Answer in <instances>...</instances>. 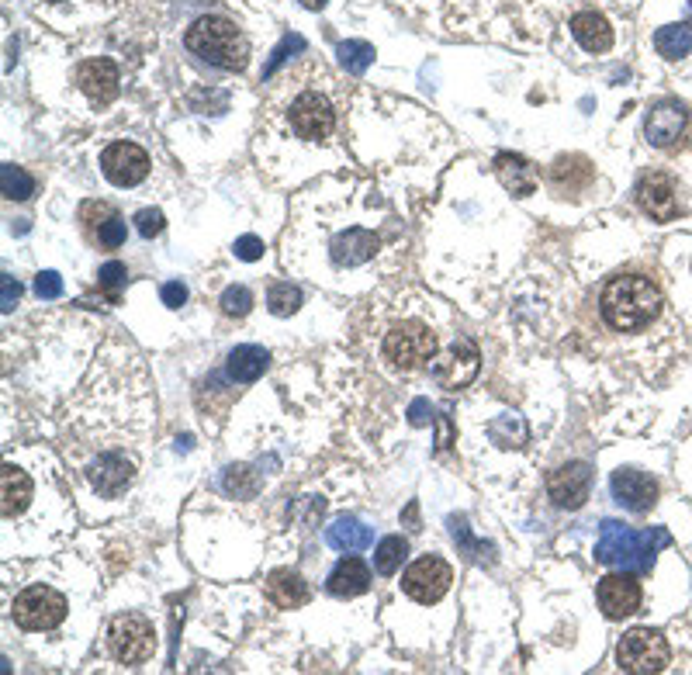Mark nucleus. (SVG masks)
<instances>
[{"mask_svg": "<svg viewBox=\"0 0 692 675\" xmlns=\"http://www.w3.org/2000/svg\"><path fill=\"white\" fill-rule=\"evenodd\" d=\"M599 312L616 333H637L661 312V288L644 274H620L603 288Z\"/></svg>", "mask_w": 692, "mask_h": 675, "instance_id": "1", "label": "nucleus"}, {"mask_svg": "<svg viewBox=\"0 0 692 675\" xmlns=\"http://www.w3.org/2000/svg\"><path fill=\"white\" fill-rule=\"evenodd\" d=\"M184 45L198 59L229 73H239L250 59V45H246L243 32L229 18H218V14H205V18L194 21L184 32Z\"/></svg>", "mask_w": 692, "mask_h": 675, "instance_id": "2", "label": "nucleus"}, {"mask_svg": "<svg viewBox=\"0 0 692 675\" xmlns=\"http://www.w3.org/2000/svg\"><path fill=\"white\" fill-rule=\"evenodd\" d=\"M668 544L665 530H651V534H637V530L623 527L616 520H606L596 540V561L599 565H634L637 572H651L658 547Z\"/></svg>", "mask_w": 692, "mask_h": 675, "instance_id": "3", "label": "nucleus"}, {"mask_svg": "<svg viewBox=\"0 0 692 675\" xmlns=\"http://www.w3.org/2000/svg\"><path fill=\"white\" fill-rule=\"evenodd\" d=\"M668 658H672V648H668L665 634L651 627H634L620 637L616 644V665L630 675H654L668 669Z\"/></svg>", "mask_w": 692, "mask_h": 675, "instance_id": "4", "label": "nucleus"}, {"mask_svg": "<svg viewBox=\"0 0 692 675\" xmlns=\"http://www.w3.org/2000/svg\"><path fill=\"white\" fill-rule=\"evenodd\" d=\"M385 357L398 371H419L436 357V333L416 319L402 322L385 336Z\"/></svg>", "mask_w": 692, "mask_h": 675, "instance_id": "5", "label": "nucleus"}, {"mask_svg": "<svg viewBox=\"0 0 692 675\" xmlns=\"http://www.w3.org/2000/svg\"><path fill=\"white\" fill-rule=\"evenodd\" d=\"M14 624L21 630H52L66 620V596L52 585H28L11 606Z\"/></svg>", "mask_w": 692, "mask_h": 675, "instance_id": "6", "label": "nucleus"}, {"mask_svg": "<svg viewBox=\"0 0 692 675\" xmlns=\"http://www.w3.org/2000/svg\"><path fill=\"white\" fill-rule=\"evenodd\" d=\"M108 644H111V655H115L122 665H139L153 655L156 630L146 617H142V613H122V617L111 620Z\"/></svg>", "mask_w": 692, "mask_h": 675, "instance_id": "7", "label": "nucleus"}, {"mask_svg": "<svg viewBox=\"0 0 692 675\" xmlns=\"http://www.w3.org/2000/svg\"><path fill=\"white\" fill-rule=\"evenodd\" d=\"M450 582H454V568H450L443 558H436V554H426V558L412 561L402 575L405 596L416 599V603H426V606L440 603V599L447 596Z\"/></svg>", "mask_w": 692, "mask_h": 675, "instance_id": "8", "label": "nucleus"}, {"mask_svg": "<svg viewBox=\"0 0 692 675\" xmlns=\"http://www.w3.org/2000/svg\"><path fill=\"white\" fill-rule=\"evenodd\" d=\"M291 129H295L298 139H305V142L329 139V135H333V129H336L333 104H329L322 94H315V90H305V94H298L295 104H291Z\"/></svg>", "mask_w": 692, "mask_h": 675, "instance_id": "9", "label": "nucleus"}, {"mask_svg": "<svg viewBox=\"0 0 692 675\" xmlns=\"http://www.w3.org/2000/svg\"><path fill=\"white\" fill-rule=\"evenodd\" d=\"M478 347L468 340V336H457L454 347L447 350L440 360H433V381L440 388H447V392H457V388H464L468 381H475L478 374Z\"/></svg>", "mask_w": 692, "mask_h": 675, "instance_id": "10", "label": "nucleus"}, {"mask_svg": "<svg viewBox=\"0 0 692 675\" xmlns=\"http://www.w3.org/2000/svg\"><path fill=\"white\" fill-rule=\"evenodd\" d=\"M101 170L111 184L135 187L149 174V156H146V149L135 146V142H111L101 153Z\"/></svg>", "mask_w": 692, "mask_h": 675, "instance_id": "11", "label": "nucleus"}, {"mask_svg": "<svg viewBox=\"0 0 692 675\" xmlns=\"http://www.w3.org/2000/svg\"><path fill=\"white\" fill-rule=\"evenodd\" d=\"M596 599H599V610H603L609 620H623V617H630V613L641 610L644 592H641L637 575L613 572V575H606V579L599 582Z\"/></svg>", "mask_w": 692, "mask_h": 675, "instance_id": "12", "label": "nucleus"}, {"mask_svg": "<svg viewBox=\"0 0 692 675\" xmlns=\"http://www.w3.org/2000/svg\"><path fill=\"white\" fill-rule=\"evenodd\" d=\"M637 205L644 215H651L654 222H672L679 215V191H675V180L661 170H651L637 180Z\"/></svg>", "mask_w": 692, "mask_h": 675, "instance_id": "13", "label": "nucleus"}, {"mask_svg": "<svg viewBox=\"0 0 692 675\" xmlns=\"http://www.w3.org/2000/svg\"><path fill=\"white\" fill-rule=\"evenodd\" d=\"M689 129V108L675 97H665L648 111V122H644V135H648L651 146L658 149H672L675 142L686 135Z\"/></svg>", "mask_w": 692, "mask_h": 675, "instance_id": "14", "label": "nucleus"}, {"mask_svg": "<svg viewBox=\"0 0 692 675\" xmlns=\"http://www.w3.org/2000/svg\"><path fill=\"white\" fill-rule=\"evenodd\" d=\"M589 489H592V468L585 461L561 464V468L551 471V478H547V495H551L554 506H561V509L585 506Z\"/></svg>", "mask_w": 692, "mask_h": 675, "instance_id": "15", "label": "nucleus"}, {"mask_svg": "<svg viewBox=\"0 0 692 675\" xmlns=\"http://www.w3.org/2000/svg\"><path fill=\"white\" fill-rule=\"evenodd\" d=\"M613 499L620 502L630 513H648V509L658 502V482L648 475V471L637 468H620L613 471Z\"/></svg>", "mask_w": 692, "mask_h": 675, "instance_id": "16", "label": "nucleus"}, {"mask_svg": "<svg viewBox=\"0 0 692 675\" xmlns=\"http://www.w3.org/2000/svg\"><path fill=\"white\" fill-rule=\"evenodd\" d=\"M77 84L87 94L90 104H108L118 97V84H122V73L111 59H87L77 70Z\"/></svg>", "mask_w": 692, "mask_h": 675, "instance_id": "17", "label": "nucleus"}, {"mask_svg": "<svg viewBox=\"0 0 692 675\" xmlns=\"http://www.w3.org/2000/svg\"><path fill=\"white\" fill-rule=\"evenodd\" d=\"M87 478L97 492L108 495V499H115V495H122L125 485L132 482V464L125 461L122 454H101L94 464H90Z\"/></svg>", "mask_w": 692, "mask_h": 675, "instance_id": "18", "label": "nucleus"}, {"mask_svg": "<svg viewBox=\"0 0 692 675\" xmlns=\"http://www.w3.org/2000/svg\"><path fill=\"white\" fill-rule=\"evenodd\" d=\"M0 509H4V520H14V516L25 513L28 499H32V478L25 475L21 468L14 464H4L0 471Z\"/></svg>", "mask_w": 692, "mask_h": 675, "instance_id": "19", "label": "nucleus"}, {"mask_svg": "<svg viewBox=\"0 0 692 675\" xmlns=\"http://www.w3.org/2000/svg\"><path fill=\"white\" fill-rule=\"evenodd\" d=\"M571 35L585 52H606L613 45V28L599 11H578L571 18Z\"/></svg>", "mask_w": 692, "mask_h": 675, "instance_id": "20", "label": "nucleus"}, {"mask_svg": "<svg viewBox=\"0 0 692 675\" xmlns=\"http://www.w3.org/2000/svg\"><path fill=\"white\" fill-rule=\"evenodd\" d=\"M367 585H371V568L360 558H343L340 565L329 572L326 589L340 599H353V596H360V592H367Z\"/></svg>", "mask_w": 692, "mask_h": 675, "instance_id": "21", "label": "nucleus"}, {"mask_svg": "<svg viewBox=\"0 0 692 675\" xmlns=\"http://www.w3.org/2000/svg\"><path fill=\"white\" fill-rule=\"evenodd\" d=\"M374 250H378V239H374V232L346 229L343 236L333 243V260L340 267H357V264H364V260H371Z\"/></svg>", "mask_w": 692, "mask_h": 675, "instance_id": "22", "label": "nucleus"}, {"mask_svg": "<svg viewBox=\"0 0 692 675\" xmlns=\"http://www.w3.org/2000/svg\"><path fill=\"white\" fill-rule=\"evenodd\" d=\"M267 599L281 610H298L308 603V582L298 572H274L267 579Z\"/></svg>", "mask_w": 692, "mask_h": 675, "instance_id": "23", "label": "nucleus"}, {"mask_svg": "<svg viewBox=\"0 0 692 675\" xmlns=\"http://www.w3.org/2000/svg\"><path fill=\"white\" fill-rule=\"evenodd\" d=\"M267 367H270V354L263 347H253V343L236 347L229 354V360H225V371H229V378L239 381V385H250V381H257Z\"/></svg>", "mask_w": 692, "mask_h": 675, "instance_id": "24", "label": "nucleus"}, {"mask_svg": "<svg viewBox=\"0 0 692 675\" xmlns=\"http://www.w3.org/2000/svg\"><path fill=\"white\" fill-rule=\"evenodd\" d=\"M495 170H499L502 184H506L513 194H519V198H526V194L537 191V180H533V167L523 160V156H516V153H499V156H495Z\"/></svg>", "mask_w": 692, "mask_h": 675, "instance_id": "25", "label": "nucleus"}, {"mask_svg": "<svg viewBox=\"0 0 692 675\" xmlns=\"http://www.w3.org/2000/svg\"><path fill=\"white\" fill-rule=\"evenodd\" d=\"M371 527H364V523L357 520V516H340V520L329 527V544L336 547V551H364V547H371Z\"/></svg>", "mask_w": 692, "mask_h": 675, "instance_id": "26", "label": "nucleus"}, {"mask_svg": "<svg viewBox=\"0 0 692 675\" xmlns=\"http://www.w3.org/2000/svg\"><path fill=\"white\" fill-rule=\"evenodd\" d=\"M654 49L665 59H682L692 52V25L689 21H679V25H665L654 35Z\"/></svg>", "mask_w": 692, "mask_h": 675, "instance_id": "27", "label": "nucleus"}, {"mask_svg": "<svg viewBox=\"0 0 692 675\" xmlns=\"http://www.w3.org/2000/svg\"><path fill=\"white\" fill-rule=\"evenodd\" d=\"M336 56H340V63H343L346 73L360 77V73H367V66L374 63V45L371 42H360V39H350V42L336 45Z\"/></svg>", "mask_w": 692, "mask_h": 675, "instance_id": "28", "label": "nucleus"}, {"mask_svg": "<svg viewBox=\"0 0 692 675\" xmlns=\"http://www.w3.org/2000/svg\"><path fill=\"white\" fill-rule=\"evenodd\" d=\"M405 554H409V540L391 534L378 544V551H374V568H378L381 575H395L398 568H402Z\"/></svg>", "mask_w": 692, "mask_h": 675, "instance_id": "29", "label": "nucleus"}, {"mask_svg": "<svg viewBox=\"0 0 692 675\" xmlns=\"http://www.w3.org/2000/svg\"><path fill=\"white\" fill-rule=\"evenodd\" d=\"M0 191L11 201H28L35 194V180L21 167H14V163H4V167H0Z\"/></svg>", "mask_w": 692, "mask_h": 675, "instance_id": "30", "label": "nucleus"}, {"mask_svg": "<svg viewBox=\"0 0 692 675\" xmlns=\"http://www.w3.org/2000/svg\"><path fill=\"white\" fill-rule=\"evenodd\" d=\"M267 305L274 315H291L298 312V305H302V291L295 288V284H274V288L267 291Z\"/></svg>", "mask_w": 692, "mask_h": 675, "instance_id": "31", "label": "nucleus"}, {"mask_svg": "<svg viewBox=\"0 0 692 675\" xmlns=\"http://www.w3.org/2000/svg\"><path fill=\"white\" fill-rule=\"evenodd\" d=\"M218 305H222L225 315H246L253 309V295H250V288H243V284H232V288H225V295Z\"/></svg>", "mask_w": 692, "mask_h": 675, "instance_id": "32", "label": "nucleus"}, {"mask_svg": "<svg viewBox=\"0 0 692 675\" xmlns=\"http://www.w3.org/2000/svg\"><path fill=\"white\" fill-rule=\"evenodd\" d=\"M125 277H129V270H125V264H118V260H108V264L97 270V284L108 291L111 302H118V288L125 284Z\"/></svg>", "mask_w": 692, "mask_h": 675, "instance_id": "33", "label": "nucleus"}, {"mask_svg": "<svg viewBox=\"0 0 692 675\" xmlns=\"http://www.w3.org/2000/svg\"><path fill=\"white\" fill-rule=\"evenodd\" d=\"M97 239H101L108 250H115V246L125 243V222L118 219V215H111V219H104L101 225H97Z\"/></svg>", "mask_w": 692, "mask_h": 675, "instance_id": "34", "label": "nucleus"}, {"mask_svg": "<svg viewBox=\"0 0 692 675\" xmlns=\"http://www.w3.org/2000/svg\"><path fill=\"white\" fill-rule=\"evenodd\" d=\"M163 225H167V222H163V212H160V208H142V212L135 215V229H139L146 239L160 236Z\"/></svg>", "mask_w": 692, "mask_h": 675, "instance_id": "35", "label": "nucleus"}, {"mask_svg": "<svg viewBox=\"0 0 692 675\" xmlns=\"http://www.w3.org/2000/svg\"><path fill=\"white\" fill-rule=\"evenodd\" d=\"M298 49H305V39H302V35H288V39H284V42L274 49V56H270V63L263 66V77H270V73H274L277 66H281L284 59H288V52H298Z\"/></svg>", "mask_w": 692, "mask_h": 675, "instance_id": "36", "label": "nucleus"}, {"mask_svg": "<svg viewBox=\"0 0 692 675\" xmlns=\"http://www.w3.org/2000/svg\"><path fill=\"white\" fill-rule=\"evenodd\" d=\"M225 489L229 492H253L257 489V478L250 468H229L225 471Z\"/></svg>", "mask_w": 692, "mask_h": 675, "instance_id": "37", "label": "nucleus"}, {"mask_svg": "<svg viewBox=\"0 0 692 675\" xmlns=\"http://www.w3.org/2000/svg\"><path fill=\"white\" fill-rule=\"evenodd\" d=\"M35 291H39V298H59L63 295V277H59L56 270H42V274L35 277Z\"/></svg>", "mask_w": 692, "mask_h": 675, "instance_id": "38", "label": "nucleus"}, {"mask_svg": "<svg viewBox=\"0 0 692 675\" xmlns=\"http://www.w3.org/2000/svg\"><path fill=\"white\" fill-rule=\"evenodd\" d=\"M236 257L239 260H260L263 257V243L257 236H239L236 239Z\"/></svg>", "mask_w": 692, "mask_h": 675, "instance_id": "39", "label": "nucleus"}, {"mask_svg": "<svg viewBox=\"0 0 692 675\" xmlns=\"http://www.w3.org/2000/svg\"><path fill=\"white\" fill-rule=\"evenodd\" d=\"M160 298H163V305H170V309H180V305L187 302V288L180 281H170L160 288Z\"/></svg>", "mask_w": 692, "mask_h": 675, "instance_id": "40", "label": "nucleus"}, {"mask_svg": "<svg viewBox=\"0 0 692 675\" xmlns=\"http://www.w3.org/2000/svg\"><path fill=\"white\" fill-rule=\"evenodd\" d=\"M0 284H4V298H0V309L11 312V309H14V302H18V298H21V284L14 281L11 274H4V281H0Z\"/></svg>", "mask_w": 692, "mask_h": 675, "instance_id": "41", "label": "nucleus"}, {"mask_svg": "<svg viewBox=\"0 0 692 675\" xmlns=\"http://www.w3.org/2000/svg\"><path fill=\"white\" fill-rule=\"evenodd\" d=\"M433 419V409H430V402L426 399H416L409 405V423L412 426H426Z\"/></svg>", "mask_w": 692, "mask_h": 675, "instance_id": "42", "label": "nucleus"}, {"mask_svg": "<svg viewBox=\"0 0 692 675\" xmlns=\"http://www.w3.org/2000/svg\"><path fill=\"white\" fill-rule=\"evenodd\" d=\"M450 444V426H447V419L440 416V450Z\"/></svg>", "mask_w": 692, "mask_h": 675, "instance_id": "43", "label": "nucleus"}, {"mask_svg": "<svg viewBox=\"0 0 692 675\" xmlns=\"http://www.w3.org/2000/svg\"><path fill=\"white\" fill-rule=\"evenodd\" d=\"M329 0H302V7H308V11H322Z\"/></svg>", "mask_w": 692, "mask_h": 675, "instance_id": "44", "label": "nucleus"}, {"mask_svg": "<svg viewBox=\"0 0 692 675\" xmlns=\"http://www.w3.org/2000/svg\"><path fill=\"white\" fill-rule=\"evenodd\" d=\"M49 4H59V0H49Z\"/></svg>", "mask_w": 692, "mask_h": 675, "instance_id": "45", "label": "nucleus"}]
</instances>
